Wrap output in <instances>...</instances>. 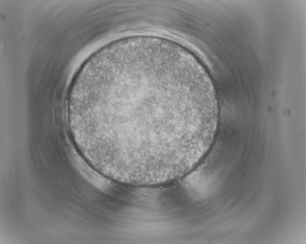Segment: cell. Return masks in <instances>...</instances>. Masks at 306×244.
<instances>
[{
	"instance_id": "cell-1",
	"label": "cell",
	"mask_w": 306,
	"mask_h": 244,
	"mask_svg": "<svg viewBox=\"0 0 306 244\" xmlns=\"http://www.w3.org/2000/svg\"><path fill=\"white\" fill-rule=\"evenodd\" d=\"M219 122L213 83L194 56L170 40L135 36L110 44L87 67L72 127L107 171L153 182L198 164Z\"/></svg>"
}]
</instances>
